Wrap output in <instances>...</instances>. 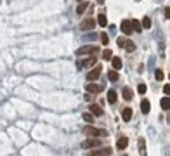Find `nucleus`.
Wrapping results in <instances>:
<instances>
[{
	"label": "nucleus",
	"mask_w": 170,
	"mask_h": 156,
	"mask_svg": "<svg viewBox=\"0 0 170 156\" xmlns=\"http://www.w3.org/2000/svg\"><path fill=\"white\" fill-rule=\"evenodd\" d=\"M83 134L89 135V137H106L108 132L104 128H96V127H90V125H87L83 128Z\"/></svg>",
	"instance_id": "1"
},
{
	"label": "nucleus",
	"mask_w": 170,
	"mask_h": 156,
	"mask_svg": "<svg viewBox=\"0 0 170 156\" xmlns=\"http://www.w3.org/2000/svg\"><path fill=\"white\" fill-rule=\"evenodd\" d=\"M94 28H96V19H92V17H87V19H83L80 23V30L82 31H90Z\"/></svg>",
	"instance_id": "2"
},
{
	"label": "nucleus",
	"mask_w": 170,
	"mask_h": 156,
	"mask_svg": "<svg viewBox=\"0 0 170 156\" xmlns=\"http://www.w3.org/2000/svg\"><path fill=\"white\" fill-rule=\"evenodd\" d=\"M94 52H97V47H94V45H85V47H80L77 50V56H85V54H94Z\"/></svg>",
	"instance_id": "3"
},
{
	"label": "nucleus",
	"mask_w": 170,
	"mask_h": 156,
	"mask_svg": "<svg viewBox=\"0 0 170 156\" xmlns=\"http://www.w3.org/2000/svg\"><path fill=\"white\" fill-rule=\"evenodd\" d=\"M101 70H102L101 66H96L92 71H89V73H87V80H89V82H94V80H97V78L101 76Z\"/></svg>",
	"instance_id": "4"
},
{
	"label": "nucleus",
	"mask_w": 170,
	"mask_h": 156,
	"mask_svg": "<svg viewBox=\"0 0 170 156\" xmlns=\"http://www.w3.org/2000/svg\"><path fill=\"white\" fill-rule=\"evenodd\" d=\"M101 144H102L101 139L94 137V139H87V141L83 142V148H97V146H101Z\"/></svg>",
	"instance_id": "5"
},
{
	"label": "nucleus",
	"mask_w": 170,
	"mask_h": 156,
	"mask_svg": "<svg viewBox=\"0 0 170 156\" xmlns=\"http://www.w3.org/2000/svg\"><path fill=\"white\" fill-rule=\"evenodd\" d=\"M96 61H97V59H96L94 56H90V57H87L85 61H80L77 66H78V68H87V66H94V64H96Z\"/></svg>",
	"instance_id": "6"
},
{
	"label": "nucleus",
	"mask_w": 170,
	"mask_h": 156,
	"mask_svg": "<svg viewBox=\"0 0 170 156\" xmlns=\"http://www.w3.org/2000/svg\"><path fill=\"white\" fill-rule=\"evenodd\" d=\"M121 31H123L125 35H130V33H132V26H130V21H128V19L121 21Z\"/></svg>",
	"instance_id": "7"
},
{
	"label": "nucleus",
	"mask_w": 170,
	"mask_h": 156,
	"mask_svg": "<svg viewBox=\"0 0 170 156\" xmlns=\"http://www.w3.org/2000/svg\"><path fill=\"white\" fill-rule=\"evenodd\" d=\"M87 92H92V94H97V92H101L102 90V87L101 85H96V83H87Z\"/></svg>",
	"instance_id": "8"
},
{
	"label": "nucleus",
	"mask_w": 170,
	"mask_h": 156,
	"mask_svg": "<svg viewBox=\"0 0 170 156\" xmlns=\"http://www.w3.org/2000/svg\"><path fill=\"white\" fill-rule=\"evenodd\" d=\"M87 9H89V2H87V0L80 2V4H78V7H77V14H78V16H80V14H83Z\"/></svg>",
	"instance_id": "9"
},
{
	"label": "nucleus",
	"mask_w": 170,
	"mask_h": 156,
	"mask_svg": "<svg viewBox=\"0 0 170 156\" xmlns=\"http://www.w3.org/2000/svg\"><path fill=\"white\" fill-rule=\"evenodd\" d=\"M121 94H123V99H125V101H132V99H134V92H132V89H130V87H125Z\"/></svg>",
	"instance_id": "10"
},
{
	"label": "nucleus",
	"mask_w": 170,
	"mask_h": 156,
	"mask_svg": "<svg viewBox=\"0 0 170 156\" xmlns=\"http://www.w3.org/2000/svg\"><path fill=\"white\" fill-rule=\"evenodd\" d=\"M90 111H92V116H102V108L97 106V104H90Z\"/></svg>",
	"instance_id": "11"
},
{
	"label": "nucleus",
	"mask_w": 170,
	"mask_h": 156,
	"mask_svg": "<svg viewBox=\"0 0 170 156\" xmlns=\"http://www.w3.org/2000/svg\"><path fill=\"white\" fill-rule=\"evenodd\" d=\"M121 118H123V121H130L132 120V109L130 108H125L121 111Z\"/></svg>",
	"instance_id": "12"
},
{
	"label": "nucleus",
	"mask_w": 170,
	"mask_h": 156,
	"mask_svg": "<svg viewBox=\"0 0 170 156\" xmlns=\"http://www.w3.org/2000/svg\"><path fill=\"white\" fill-rule=\"evenodd\" d=\"M141 111H142V113H146V114L151 111V104H149V101H148V99H144V101L141 102Z\"/></svg>",
	"instance_id": "13"
},
{
	"label": "nucleus",
	"mask_w": 170,
	"mask_h": 156,
	"mask_svg": "<svg viewBox=\"0 0 170 156\" xmlns=\"http://www.w3.org/2000/svg\"><path fill=\"white\" fill-rule=\"evenodd\" d=\"M116 146H118V149H125L128 146V139L127 137H120L118 142H116Z\"/></svg>",
	"instance_id": "14"
},
{
	"label": "nucleus",
	"mask_w": 170,
	"mask_h": 156,
	"mask_svg": "<svg viewBox=\"0 0 170 156\" xmlns=\"http://www.w3.org/2000/svg\"><path fill=\"white\" fill-rule=\"evenodd\" d=\"M111 63H113V70H121V59L120 57H111Z\"/></svg>",
	"instance_id": "15"
},
{
	"label": "nucleus",
	"mask_w": 170,
	"mask_h": 156,
	"mask_svg": "<svg viewBox=\"0 0 170 156\" xmlns=\"http://www.w3.org/2000/svg\"><path fill=\"white\" fill-rule=\"evenodd\" d=\"M130 26H132V30H134V31H137V33H141V31H142L141 23L137 21V19H132V21H130Z\"/></svg>",
	"instance_id": "16"
},
{
	"label": "nucleus",
	"mask_w": 170,
	"mask_h": 156,
	"mask_svg": "<svg viewBox=\"0 0 170 156\" xmlns=\"http://www.w3.org/2000/svg\"><path fill=\"white\" fill-rule=\"evenodd\" d=\"M111 154V149L106 148V149H101V151H97V153H92V156H109Z\"/></svg>",
	"instance_id": "17"
},
{
	"label": "nucleus",
	"mask_w": 170,
	"mask_h": 156,
	"mask_svg": "<svg viewBox=\"0 0 170 156\" xmlns=\"http://www.w3.org/2000/svg\"><path fill=\"white\" fill-rule=\"evenodd\" d=\"M139 153H141V156H146V142H144V139H139Z\"/></svg>",
	"instance_id": "18"
},
{
	"label": "nucleus",
	"mask_w": 170,
	"mask_h": 156,
	"mask_svg": "<svg viewBox=\"0 0 170 156\" xmlns=\"http://www.w3.org/2000/svg\"><path fill=\"white\" fill-rule=\"evenodd\" d=\"M108 78H109L111 82H118V71H116V70H111L109 73H108Z\"/></svg>",
	"instance_id": "19"
},
{
	"label": "nucleus",
	"mask_w": 170,
	"mask_h": 156,
	"mask_svg": "<svg viewBox=\"0 0 170 156\" xmlns=\"http://www.w3.org/2000/svg\"><path fill=\"white\" fill-rule=\"evenodd\" d=\"M141 28H146V30H149V28H151V19H149L148 16H146V17H142Z\"/></svg>",
	"instance_id": "20"
},
{
	"label": "nucleus",
	"mask_w": 170,
	"mask_h": 156,
	"mask_svg": "<svg viewBox=\"0 0 170 156\" xmlns=\"http://www.w3.org/2000/svg\"><path fill=\"white\" fill-rule=\"evenodd\" d=\"M108 102H116V92L115 90H108Z\"/></svg>",
	"instance_id": "21"
},
{
	"label": "nucleus",
	"mask_w": 170,
	"mask_h": 156,
	"mask_svg": "<svg viewBox=\"0 0 170 156\" xmlns=\"http://www.w3.org/2000/svg\"><path fill=\"white\" fill-rule=\"evenodd\" d=\"M162 109H165V111H168L170 109V99L168 97H163L162 99Z\"/></svg>",
	"instance_id": "22"
},
{
	"label": "nucleus",
	"mask_w": 170,
	"mask_h": 156,
	"mask_svg": "<svg viewBox=\"0 0 170 156\" xmlns=\"http://www.w3.org/2000/svg\"><path fill=\"white\" fill-rule=\"evenodd\" d=\"M97 23H99L101 26H106V24H108V17H106V14H99V17H97Z\"/></svg>",
	"instance_id": "23"
},
{
	"label": "nucleus",
	"mask_w": 170,
	"mask_h": 156,
	"mask_svg": "<svg viewBox=\"0 0 170 156\" xmlns=\"http://www.w3.org/2000/svg\"><path fill=\"white\" fill-rule=\"evenodd\" d=\"M123 49H127L128 52H134V50H135V43H134V42H130V40H127V42H125V47H123Z\"/></svg>",
	"instance_id": "24"
},
{
	"label": "nucleus",
	"mask_w": 170,
	"mask_h": 156,
	"mask_svg": "<svg viewBox=\"0 0 170 156\" xmlns=\"http://www.w3.org/2000/svg\"><path fill=\"white\" fill-rule=\"evenodd\" d=\"M111 57H113V52H111L109 49H106L104 52H102V59H104V61H109Z\"/></svg>",
	"instance_id": "25"
},
{
	"label": "nucleus",
	"mask_w": 170,
	"mask_h": 156,
	"mask_svg": "<svg viewBox=\"0 0 170 156\" xmlns=\"http://www.w3.org/2000/svg\"><path fill=\"white\" fill-rule=\"evenodd\" d=\"M155 78L158 80V82H162L163 78H165V75H163V71H162V70H155Z\"/></svg>",
	"instance_id": "26"
},
{
	"label": "nucleus",
	"mask_w": 170,
	"mask_h": 156,
	"mask_svg": "<svg viewBox=\"0 0 170 156\" xmlns=\"http://www.w3.org/2000/svg\"><path fill=\"white\" fill-rule=\"evenodd\" d=\"M82 118H83L87 123H92V120H94V116L90 113H83V116H82Z\"/></svg>",
	"instance_id": "27"
},
{
	"label": "nucleus",
	"mask_w": 170,
	"mask_h": 156,
	"mask_svg": "<svg viewBox=\"0 0 170 156\" xmlns=\"http://www.w3.org/2000/svg\"><path fill=\"white\" fill-rule=\"evenodd\" d=\"M125 42H127V38H120V36L116 38V43H118V47H120V49L125 47Z\"/></svg>",
	"instance_id": "28"
},
{
	"label": "nucleus",
	"mask_w": 170,
	"mask_h": 156,
	"mask_svg": "<svg viewBox=\"0 0 170 156\" xmlns=\"http://www.w3.org/2000/svg\"><path fill=\"white\" fill-rule=\"evenodd\" d=\"M101 42L104 43V45H108V43H109V36H108L106 33H101Z\"/></svg>",
	"instance_id": "29"
},
{
	"label": "nucleus",
	"mask_w": 170,
	"mask_h": 156,
	"mask_svg": "<svg viewBox=\"0 0 170 156\" xmlns=\"http://www.w3.org/2000/svg\"><path fill=\"white\" fill-rule=\"evenodd\" d=\"M137 92L139 94H146V85H144V83H139V85H137Z\"/></svg>",
	"instance_id": "30"
},
{
	"label": "nucleus",
	"mask_w": 170,
	"mask_h": 156,
	"mask_svg": "<svg viewBox=\"0 0 170 156\" xmlns=\"http://www.w3.org/2000/svg\"><path fill=\"white\" fill-rule=\"evenodd\" d=\"M165 17H170V9L165 7Z\"/></svg>",
	"instance_id": "31"
},
{
	"label": "nucleus",
	"mask_w": 170,
	"mask_h": 156,
	"mask_svg": "<svg viewBox=\"0 0 170 156\" xmlns=\"http://www.w3.org/2000/svg\"><path fill=\"white\" fill-rule=\"evenodd\" d=\"M163 92L168 94V92H170V87H168V85H165V87H163Z\"/></svg>",
	"instance_id": "32"
},
{
	"label": "nucleus",
	"mask_w": 170,
	"mask_h": 156,
	"mask_svg": "<svg viewBox=\"0 0 170 156\" xmlns=\"http://www.w3.org/2000/svg\"><path fill=\"white\" fill-rule=\"evenodd\" d=\"M78 2H83V0H78Z\"/></svg>",
	"instance_id": "33"
}]
</instances>
